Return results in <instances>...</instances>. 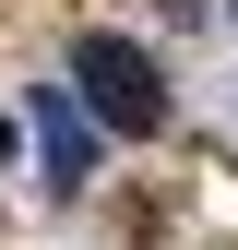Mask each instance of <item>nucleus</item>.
Listing matches in <instances>:
<instances>
[{
    "label": "nucleus",
    "instance_id": "obj_1",
    "mask_svg": "<svg viewBox=\"0 0 238 250\" xmlns=\"http://www.w3.org/2000/svg\"><path fill=\"white\" fill-rule=\"evenodd\" d=\"M72 96L96 107L119 143L167 131V72H155V48H131V36H72Z\"/></svg>",
    "mask_w": 238,
    "mask_h": 250
},
{
    "label": "nucleus",
    "instance_id": "obj_2",
    "mask_svg": "<svg viewBox=\"0 0 238 250\" xmlns=\"http://www.w3.org/2000/svg\"><path fill=\"white\" fill-rule=\"evenodd\" d=\"M24 119H36V155H48V191H96V131L107 119L72 96V83H36L24 96Z\"/></svg>",
    "mask_w": 238,
    "mask_h": 250
}]
</instances>
